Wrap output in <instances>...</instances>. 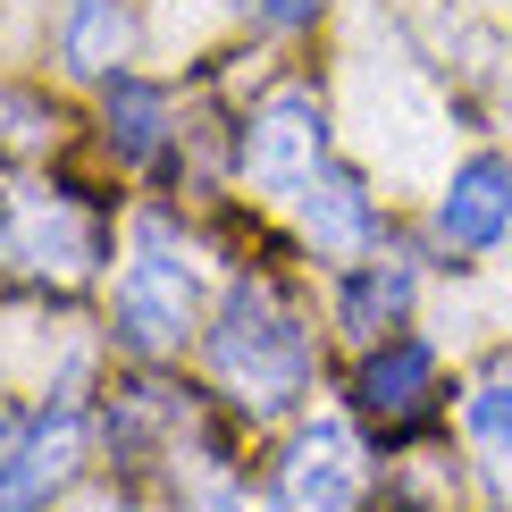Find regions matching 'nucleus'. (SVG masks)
I'll return each instance as SVG.
<instances>
[{"label": "nucleus", "mask_w": 512, "mask_h": 512, "mask_svg": "<svg viewBox=\"0 0 512 512\" xmlns=\"http://www.w3.org/2000/svg\"><path fill=\"white\" fill-rule=\"evenodd\" d=\"M462 429H471L479 462L512 487V378H479L471 403H462Z\"/></svg>", "instance_id": "12"}, {"label": "nucleus", "mask_w": 512, "mask_h": 512, "mask_svg": "<svg viewBox=\"0 0 512 512\" xmlns=\"http://www.w3.org/2000/svg\"><path fill=\"white\" fill-rule=\"evenodd\" d=\"M160 135H168V101L152 93V84L118 76V93H110V143H118L126 160H152Z\"/></svg>", "instance_id": "13"}, {"label": "nucleus", "mask_w": 512, "mask_h": 512, "mask_svg": "<svg viewBox=\"0 0 512 512\" xmlns=\"http://www.w3.org/2000/svg\"><path fill=\"white\" fill-rule=\"evenodd\" d=\"M261 17H269V26H311L319 0H261Z\"/></svg>", "instance_id": "14"}, {"label": "nucleus", "mask_w": 512, "mask_h": 512, "mask_svg": "<svg viewBox=\"0 0 512 512\" xmlns=\"http://www.w3.org/2000/svg\"><path fill=\"white\" fill-rule=\"evenodd\" d=\"M210 370L227 378V395L244 412H286L311 387V336L269 277H236L227 286L219 328H210Z\"/></svg>", "instance_id": "1"}, {"label": "nucleus", "mask_w": 512, "mask_h": 512, "mask_svg": "<svg viewBox=\"0 0 512 512\" xmlns=\"http://www.w3.org/2000/svg\"><path fill=\"white\" fill-rule=\"evenodd\" d=\"M504 219H512V168L504 160H462L454 177H445V202H437V236L445 244H496L504 236Z\"/></svg>", "instance_id": "7"}, {"label": "nucleus", "mask_w": 512, "mask_h": 512, "mask_svg": "<svg viewBox=\"0 0 512 512\" xmlns=\"http://www.w3.org/2000/svg\"><path fill=\"white\" fill-rule=\"evenodd\" d=\"M210 512H244V504H236V496H219V504H210Z\"/></svg>", "instance_id": "15"}, {"label": "nucleus", "mask_w": 512, "mask_h": 512, "mask_svg": "<svg viewBox=\"0 0 512 512\" xmlns=\"http://www.w3.org/2000/svg\"><path fill=\"white\" fill-rule=\"evenodd\" d=\"M328 168V110L311 93H277L244 126V185L269 202H294L303 185Z\"/></svg>", "instance_id": "3"}, {"label": "nucleus", "mask_w": 512, "mask_h": 512, "mask_svg": "<svg viewBox=\"0 0 512 512\" xmlns=\"http://www.w3.org/2000/svg\"><path fill=\"white\" fill-rule=\"evenodd\" d=\"M353 504H361V445L336 412H319V420H303V437L277 462L269 512H353Z\"/></svg>", "instance_id": "5"}, {"label": "nucleus", "mask_w": 512, "mask_h": 512, "mask_svg": "<svg viewBox=\"0 0 512 512\" xmlns=\"http://www.w3.org/2000/svg\"><path fill=\"white\" fill-rule=\"evenodd\" d=\"M194 303H202V269L185 236L168 219H135V261L118 269V336L135 353H168L194 328Z\"/></svg>", "instance_id": "2"}, {"label": "nucleus", "mask_w": 512, "mask_h": 512, "mask_svg": "<svg viewBox=\"0 0 512 512\" xmlns=\"http://www.w3.org/2000/svg\"><path fill=\"white\" fill-rule=\"evenodd\" d=\"M429 378H437V353L403 336V345L370 353V370H361V403H370V412H412V403L429 395Z\"/></svg>", "instance_id": "11"}, {"label": "nucleus", "mask_w": 512, "mask_h": 512, "mask_svg": "<svg viewBox=\"0 0 512 512\" xmlns=\"http://www.w3.org/2000/svg\"><path fill=\"white\" fill-rule=\"evenodd\" d=\"M412 286H420V269L403 261V252H387V261H370V269H353L345 277V294H336V319H345L353 336H387L403 303H412Z\"/></svg>", "instance_id": "9"}, {"label": "nucleus", "mask_w": 512, "mask_h": 512, "mask_svg": "<svg viewBox=\"0 0 512 512\" xmlns=\"http://www.w3.org/2000/svg\"><path fill=\"white\" fill-rule=\"evenodd\" d=\"M84 462V412L76 403H42L34 420L0 429V512H42Z\"/></svg>", "instance_id": "4"}, {"label": "nucleus", "mask_w": 512, "mask_h": 512, "mask_svg": "<svg viewBox=\"0 0 512 512\" xmlns=\"http://www.w3.org/2000/svg\"><path fill=\"white\" fill-rule=\"evenodd\" d=\"M59 59L76 76H110L126 59V0H59Z\"/></svg>", "instance_id": "10"}, {"label": "nucleus", "mask_w": 512, "mask_h": 512, "mask_svg": "<svg viewBox=\"0 0 512 512\" xmlns=\"http://www.w3.org/2000/svg\"><path fill=\"white\" fill-rule=\"evenodd\" d=\"M110 512H135V504H110Z\"/></svg>", "instance_id": "16"}, {"label": "nucleus", "mask_w": 512, "mask_h": 512, "mask_svg": "<svg viewBox=\"0 0 512 512\" xmlns=\"http://www.w3.org/2000/svg\"><path fill=\"white\" fill-rule=\"evenodd\" d=\"M0 252L42 277H84L93 269V219L68 194H9L0 210Z\"/></svg>", "instance_id": "6"}, {"label": "nucleus", "mask_w": 512, "mask_h": 512, "mask_svg": "<svg viewBox=\"0 0 512 512\" xmlns=\"http://www.w3.org/2000/svg\"><path fill=\"white\" fill-rule=\"evenodd\" d=\"M294 210H303V236H311L319 252H336V261L370 244V194H361L345 168H319L303 194H294Z\"/></svg>", "instance_id": "8"}]
</instances>
